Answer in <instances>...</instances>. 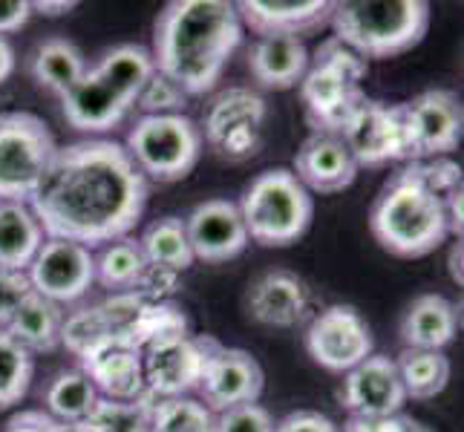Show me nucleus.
Masks as SVG:
<instances>
[{
	"label": "nucleus",
	"mask_w": 464,
	"mask_h": 432,
	"mask_svg": "<svg viewBox=\"0 0 464 432\" xmlns=\"http://www.w3.org/2000/svg\"><path fill=\"white\" fill-rule=\"evenodd\" d=\"M150 185L113 139H84L58 148L29 207L46 239L84 248L110 245L136 226Z\"/></svg>",
	"instance_id": "1"
},
{
	"label": "nucleus",
	"mask_w": 464,
	"mask_h": 432,
	"mask_svg": "<svg viewBox=\"0 0 464 432\" xmlns=\"http://www.w3.org/2000/svg\"><path fill=\"white\" fill-rule=\"evenodd\" d=\"M243 43L237 4L228 0H173L153 26V70L190 95L217 87L228 58Z\"/></svg>",
	"instance_id": "2"
},
{
	"label": "nucleus",
	"mask_w": 464,
	"mask_h": 432,
	"mask_svg": "<svg viewBox=\"0 0 464 432\" xmlns=\"http://www.w3.org/2000/svg\"><path fill=\"white\" fill-rule=\"evenodd\" d=\"M370 231L383 251L404 260L427 257L447 243V205L424 182L415 162H407V168L383 182L370 211Z\"/></svg>",
	"instance_id": "3"
},
{
	"label": "nucleus",
	"mask_w": 464,
	"mask_h": 432,
	"mask_svg": "<svg viewBox=\"0 0 464 432\" xmlns=\"http://www.w3.org/2000/svg\"><path fill=\"white\" fill-rule=\"evenodd\" d=\"M153 72V58L145 46L121 43L102 55L78 84L61 95V110L70 127L82 133H107L127 119L139 92Z\"/></svg>",
	"instance_id": "4"
},
{
	"label": "nucleus",
	"mask_w": 464,
	"mask_h": 432,
	"mask_svg": "<svg viewBox=\"0 0 464 432\" xmlns=\"http://www.w3.org/2000/svg\"><path fill=\"white\" fill-rule=\"evenodd\" d=\"M334 38L363 61L392 58L419 46L430 29L427 0H346L332 4Z\"/></svg>",
	"instance_id": "5"
},
{
	"label": "nucleus",
	"mask_w": 464,
	"mask_h": 432,
	"mask_svg": "<svg viewBox=\"0 0 464 432\" xmlns=\"http://www.w3.org/2000/svg\"><path fill=\"white\" fill-rule=\"evenodd\" d=\"M366 61L338 38H326L309 58V70L300 82V99L314 133H341L349 116L366 99Z\"/></svg>",
	"instance_id": "6"
},
{
	"label": "nucleus",
	"mask_w": 464,
	"mask_h": 432,
	"mask_svg": "<svg viewBox=\"0 0 464 432\" xmlns=\"http://www.w3.org/2000/svg\"><path fill=\"white\" fill-rule=\"evenodd\" d=\"M248 239L266 248H285L309 231L314 202L289 168H271L254 176L237 202Z\"/></svg>",
	"instance_id": "7"
},
{
	"label": "nucleus",
	"mask_w": 464,
	"mask_h": 432,
	"mask_svg": "<svg viewBox=\"0 0 464 432\" xmlns=\"http://www.w3.org/2000/svg\"><path fill=\"white\" fill-rule=\"evenodd\" d=\"M58 153L50 127L26 110L0 113V205H29Z\"/></svg>",
	"instance_id": "8"
},
{
	"label": "nucleus",
	"mask_w": 464,
	"mask_h": 432,
	"mask_svg": "<svg viewBox=\"0 0 464 432\" xmlns=\"http://www.w3.org/2000/svg\"><path fill=\"white\" fill-rule=\"evenodd\" d=\"M127 156L153 182H179L197 168L202 156V133L194 119L179 116H141L124 144Z\"/></svg>",
	"instance_id": "9"
},
{
	"label": "nucleus",
	"mask_w": 464,
	"mask_h": 432,
	"mask_svg": "<svg viewBox=\"0 0 464 432\" xmlns=\"http://www.w3.org/2000/svg\"><path fill=\"white\" fill-rule=\"evenodd\" d=\"M266 116L268 107L260 92L251 87H226L202 110L199 133L219 156L248 158L260 148Z\"/></svg>",
	"instance_id": "10"
},
{
	"label": "nucleus",
	"mask_w": 464,
	"mask_h": 432,
	"mask_svg": "<svg viewBox=\"0 0 464 432\" xmlns=\"http://www.w3.org/2000/svg\"><path fill=\"white\" fill-rule=\"evenodd\" d=\"M306 351L320 370L346 375L370 355H375V338L355 306L338 302V306H329L309 320Z\"/></svg>",
	"instance_id": "11"
},
{
	"label": "nucleus",
	"mask_w": 464,
	"mask_h": 432,
	"mask_svg": "<svg viewBox=\"0 0 464 432\" xmlns=\"http://www.w3.org/2000/svg\"><path fill=\"white\" fill-rule=\"evenodd\" d=\"M407 150L410 162H427V158H444L459 148L464 110L461 99L453 90H424L412 101L401 104Z\"/></svg>",
	"instance_id": "12"
},
{
	"label": "nucleus",
	"mask_w": 464,
	"mask_h": 432,
	"mask_svg": "<svg viewBox=\"0 0 464 432\" xmlns=\"http://www.w3.org/2000/svg\"><path fill=\"white\" fill-rule=\"evenodd\" d=\"M338 136L343 139L352 158H355L358 170L383 168L392 162H410L401 104L363 99Z\"/></svg>",
	"instance_id": "13"
},
{
	"label": "nucleus",
	"mask_w": 464,
	"mask_h": 432,
	"mask_svg": "<svg viewBox=\"0 0 464 432\" xmlns=\"http://www.w3.org/2000/svg\"><path fill=\"white\" fill-rule=\"evenodd\" d=\"M214 343L217 338L211 334H185V338H168L141 349L148 395L165 401V398H188L190 392H197L208 351L214 349Z\"/></svg>",
	"instance_id": "14"
},
{
	"label": "nucleus",
	"mask_w": 464,
	"mask_h": 432,
	"mask_svg": "<svg viewBox=\"0 0 464 432\" xmlns=\"http://www.w3.org/2000/svg\"><path fill=\"white\" fill-rule=\"evenodd\" d=\"M263 387L266 375L257 358L246 349H228L217 341L214 349L208 351L205 370L197 387V401L211 415H219L243 404H257Z\"/></svg>",
	"instance_id": "15"
},
{
	"label": "nucleus",
	"mask_w": 464,
	"mask_h": 432,
	"mask_svg": "<svg viewBox=\"0 0 464 432\" xmlns=\"http://www.w3.org/2000/svg\"><path fill=\"white\" fill-rule=\"evenodd\" d=\"M26 277L32 292L58 306L78 302L95 283V254L67 239H44L35 260L26 268Z\"/></svg>",
	"instance_id": "16"
},
{
	"label": "nucleus",
	"mask_w": 464,
	"mask_h": 432,
	"mask_svg": "<svg viewBox=\"0 0 464 432\" xmlns=\"http://www.w3.org/2000/svg\"><path fill=\"white\" fill-rule=\"evenodd\" d=\"M246 312L260 326L297 329L312 317V292L295 271L271 268L248 285Z\"/></svg>",
	"instance_id": "17"
},
{
	"label": "nucleus",
	"mask_w": 464,
	"mask_h": 432,
	"mask_svg": "<svg viewBox=\"0 0 464 432\" xmlns=\"http://www.w3.org/2000/svg\"><path fill=\"white\" fill-rule=\"evenodd\" d=\"M185 234L190 251H194V260L214 265L239 257L251 243L237 202L228 199L199 202L185 219Z\"/></svg>",
	"instance_id": "18"
},
{
	"label": "nucleus",
	"mask_w": 464,
	"mask_h": 432,
	"mask_svg": "<svg viewBox=\"0 0 464 432\" xmlns=\"http://www.w3.org/2000/svg\"><path fill=\"white\" fill-rule=\"evenodd\" d=\"M341 404L355 418H387L407 404V392L398 378L395 360L387 355H370L343 375Z\"/></svg>",
	"instance_id": "19"
},
{
	"label": "nucleus",
	"mask_w": 464,
	"mask_h": 432,
	"mask_svg": "<svg viewBox=\"0 0 464 432\" xmlns=\"http://www.w3.org/2000/svg\"><path fill=\"white\" fill-rule=\"evenodd\" d=\"M90 383L107 401H136L148 395L145 389V370H141V351L127 341H104L87 355L78 358Z\"/></svg>",
	"instance_id": "20"
},
{
	"label": "nucleus",
	"mask_w": 464,
	"mask_h": 432,
	"mask_svg": "<svg viewBox=\"0 0 464 432\" xmlns=\"http://www.w3.org/2000/svg\"><path fill=\"white\" fill-rule=\"evenodd\" d=\"M292 173L309 194H341L358 179V165L338 133H312L300 144Z\"/></svg>",
	"instance_id": "21"
},
{
	"label": "nucleus",
	"mask_w": 464,
	"mask_h": 432,
	"mask_svg": "<svg viewBox=\"0 0 464 432\" xmlns=\"http://www.w3.org/2000/svg\"><path fill=\"white\" fill-rule=\"evenodd\" d=\"M239 24H246L257 38L295 35L320 29L332 18L329 0H243L237 4Z\"/></svg>",
	"instance_id": "22"
},
{
	"label": "nucleus",
	"mask_w": 464,
	"mask_h": 432,
	"mask_svg": "<svg viewBox=\"0 0 464 432\" xmlns=\"http://www.w3.org/2000/svg\"><path fill=\"white\" fill-rule=\"evenodd\" d=\"M248 70L266 90H292L309 70V50L303 38L295 35L257 38L248 50Z\"/></svg>",
	"instance_id": "23"
},
{
	"label": "nucleus",
	"mask_w": 464,
	"mask_h": 432,
	"mask_svg": "<svg viewBox=\"0 0 464 432\" xmlns=\"http://www.w3.org/2000/svg\"><path fill=\"white\" fill-rule=\"evenodd\" d=\"M456 331H459V309L444 294L415 297L401 317V326H398L404 349H421V351H444L456 341Z\"/></svg>",
	"instance_id": "24"
},
{
	"label": "nucleus",
	"mask_w": 464,
	"mask_h": 432,
	"mask_svg": "<svg viewBox=\"0 0 464 432\" xmlns=\"http://www.w3.org/2000/svg\"><path fill=\"white\" fill-rule=\"evenodd\" d=\"M63 320H67L63 306L32 292L24 300V306L9 320L6 331L29 351V355H44V351H55L61 346Z\"/></svg>",
	"instance_id": "25"
},
{
	"label": "nucleus",
	"mask_w": 464,
	"mask_h": 432,
	"mask_svg": "<svg viewBox=\"0 0 464 432\" xmlns=\"http://www.w3.org/2000/svg\"><path fill=\"white\" fill-rule=\"evenodd\" d=\"M44 231L29 205L4 202L0 205V268L26 271L44 245Z\"/></svg>",
	"instance_id": "26"
},
{
	"label": "nucleus",
	"mask_w": 464,
	"mask_h": 432,
	"mask_svg": "<svg viewBox=\"0 0 464 432\" xmlns=\"http://www.w3.org/2000/svg\"><path fill=\"white\" fill-rule=\"evenodd\" d=\"M32 78L38 82V87L50 90L55 95H67L78 78L87 72V61L84 53L67 38H50L44 41L35 55H32Z\"/></svg>",
	"instance_id": "27"
},
{
	"label": "nucleus",
	"mask_w": 464,
	"mask_h": 432,
	"mask_svg": "<svg viewBox=\"0 0 464 432\" xmlns=\"http://www.w3.org/2000/svg\"><path fill=\"white\" fill-rule=\"evenodd\" d=\"M145 271H148L145 251H141L139 239L130 236H121L116 243L104 245L99 257H95V283L113 294L136 292Z\"/></svg>",
	"instance_id": "28"
},
{
	"label": "nucleus",
	"mask_w": 464,
	"mask_h": 432,
	"mask_svg": "<svg viewBox=\"0 0 464 432\" xmlns=\"http://www.w3.org/2000/svg\"><path fill=\"white\" fill-rule=\"evenodd\" d=\"M398 378L407 398L415 401H430L447 389L450 383V358L444 351H421V349H404L395 360Z\"/></svg>",
	"instance_id": "29"
},
{
	"label": "nucleus",
	"mask_w": 464,
	"mask_h": 432,
	"mask_svg": "<svg viewBox=\"0 0 464 432\" xmlns=\"http://www.w3.org/2000/svg\"><path fill=\"white\" fill-rule=\"evenodd\" d=\"M95 404H99V392L82 370L58 372L44 389V412L63 424H82Z\"/></svg>",
	"instance_id": "30"
},
{
	"label": "nucleus",
	"mask_w": 464,
	"mask_h": 432,
	"mask_svg": "<svg viewBox=\"0 0 464 432\" xmlns=\"http://www.w3.org/2000/svg\"><path fill=\"white\" fill-rule=\"evenodd\" d=\"M145 260L150 265H162L170 271H188L194 265V251H190L188 234H185V219L179 216H162L150 222L139 239Z\"/></svg>",
	"instance_id": "31"
},
{
	"label": "nucleus",
	"mask_w": 464,
	"mask_h": 432,
	"mask_svg": "<svg viewBox=\"0 0 464 432\" xmlns=\"http://www.w3.org/2000/svg\"><path fill=\"white\" fill-rule=\"evenodd\" d=\"M153 395H141L136 401H107L99 398V404L82 421L87 432H150L153 418Z\"/></svg>",
	"instance_id": "32"
},
{
	"label": "nucleus",
	"mask_w": 464,
	"mask_h": 432,
	"mask_svg": "<svg viewBox=\"0 0 464 432\" xmlns=\"http://www.w3.org/2000/svg\"><path fill=\"white\" fill-rule=\"evenodd\" d=\"M32 375H35V358L6 329H0V409L24 401Z\"/></svg>",
	"instance_id": "33"
},
{
	"label": "nucleus",
	"mask_w": 464,
	"mask_h": 432,
	"mask_svg": "<svg viewBox=\"0 0 464 432\" xmlns=\"http://www.w3.org/2000/svg\"><path fill=\"white\" fill-rule=\"evenodd\" d=\"M150 432H214V415L197 398H165L153 404Z\"/></svg>",
	"instance_id": "34"
},
{
	"label": "nucleus",
	"mask_w": 464,
	"mask_h": 432,
	"mask_svg": "<svg viewBox=\"0 0 464 432\" xmlns=\"http://www.w3.org/2000/svg\"><path fill=\"white\" fill-rule=\"evenodd\" d=\"M188 104V92L179 90L168 75L162 72H150V78L145 82L139 92V101L136 107L141 110L145 116H179Z\"/></svg>",
	"instance_id": "35"
},
{
	"label": "nucleus",
	"mask_w": 464,
	"mask_h": 432,
	"mask_svg": "<svg viewBox=\"0 0 464 432\" xmlns=\"http://www.w3.org/2000/svg\"><path fill=\"white\" fill-rule=\"evenodd\" d=\"M275 424L263 404H243L214 415V432H275Z\"/></svg>",
	"instance_id": "36"
},
{
	"label": "nucleus",
	"mask_w": 464,
	"mask_h": 432,
	"mask_svg": "<svg viewBox=\"0 0 464 432\" xmlns=\"http://www.w3.org/2000/svg\"><path fill=\"white\" fill-rule=\"evenodd\" d=\"M29 294H32V283L26 277V271L0 268V329L9 326V320L24 306V300Z\"/></svg>",
	"instance_id": "37"
},
{
	"label": "nucleus",
	"mask_w": 464,
	"mask_h": 432,
	"mask_svg": "<svg viewBox=\"0 0 464 432\" xmlns=\"http://www.w3.org/2000/svg\"><path fill=\"white\" fill-rule=\"evenodd\" d=\"M179 277H182L179 271L148 263V271H145V277H141L136 292L150 302H168L176 292H179Z\"/></svg>",
	"instance_id": "38"
},
{
	"label": "nucleus",
	"mask_w": 464,
	"mask_h": 432,
	"mask_svg": "<svg viewBox=\"0 0 464 432\" xmlns=\"http://www.w3.org/2000/svg\"><path fill=\"white\" fill-rule=\"evenodd\" d=\"M343 432H433V429L410 418L404 412H398V415H387V418H355L352 415L343 424Z\"/></svg>",
	"instance_id": "39"
},
{
	"label": "nucleus",
	"mask_w": 464,
	"mask_h": 432,
	"mask_svg": "<svg viewBox=\"0 0 464 432\" xmlns=\"http://www.w3.org/2000/svg\"><path fill=\"white\" fill-rule=\"evenodd\" d=\"M275 432H341V429L332 418H326V415H320L314 409H297L285 415L283 421H277Z\"/></svg>",
	"instance_id": "40"
},
{
	"label": "nucleus",
	"mask_w": 464,
	"mask_h": 432,
	"mask_svg": "<svg viewBox=\"0 0 464 432\" xmlns=\"http://www.w3.org/2000/svg\"><path fill=\"white\" fill-rule=\"evenodd\" d=\"M32 18V4L29 0H0V35H12L21 32Z\"/></svg>",
	"instance_id": "41"
},
{
	"label": "nucleus",
	"mask_w": 464,
	"mask_h": 432,
	"mask_svg": "<svg viewBox=\"0 0 464 432\" xmlns=\"http://www.w3.org/2000/svg\"><path fill=\"white\" fill-rule=\"evenodd\" d=\"M53 421L55 418H50L44 409H24L18 415H12L4 432H46L53 427Z\"/></svg>",
	"instance_id": "42"
},
{
	"label": "nucleus",
	"mask_w": 464,
	"mask_h": 432,
	"mask_svg": "<svg viewBox=\"0 0 464 432\" xmlns=\"http://www.w3.org/2000/svg\"><path fill=\"white\" fill-rule=\"evenodd\" d=\"M75 6V0H38V4H32V12L46 14V18H58V14H67Z\"/></svg>",
	"instance_id": "43"
},
{
	"label": "nucleus",
	"mask_w": 464,
	"mask_h": 432,
	"mask_svg": "<svg viewBox=\"0 0 464 432\" xmlns=\"http://www.w3.org/2000/svg\"><path fill=\"white\" fill-rule=\"evenodd\" d=\"M12 72H14V50H12V43L0 35V84H4Z\"/></svg>",
	"instance_id": "44"
},
{
	"label": "nucleus",
	"mask_w": 464,
	"mask_h": 432,
	"mask_svg": "<svg viewBox=\"0 0 464 432\" xmlns=\"http://www.w3.org/2000/svg\"><path fill=\"white\" fill-rule=\"evenodd\" d=\"M447 268H450V280H453L456 285H461V283H464V277H461V239H456V243L450 245V257H447Z\"/></svg>",
	"instance_id": "45"
},
{
	"label": "nucleus",
	"mask_w": 464,
	"mask_h": 432,
	"mask_svg": "<svg viewBox=\"0 0 464 432\" xmlns=\"http://www.w3.org/2000/svg\"><path fill=\"white\" fill-rule=\"evenodd\" d=\"M46 432H87L84 424H63V421H53V427Z\"/></svg>",
	"instance_id": "46"
}]
</instances>
